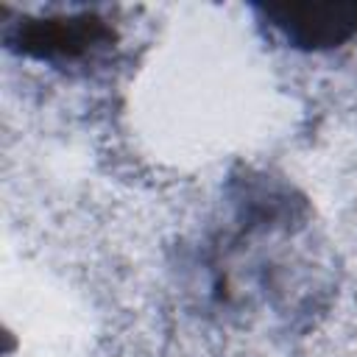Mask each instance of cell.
Segmentation results:
<instances>
[{
	"instance_id": "obj_1",
	"label": "cell",
	"mask_w": 357,
	"mask_h": 357,
	"mask_svg": "<svg viewBox=\"0 0 357 357\" xmlns=\"http://www.w3.org/2000/svg\"><path fill=\"white\" fill-rule=\"evenodd\" d=\"M265 14L304 47H329L357 31V6H284L265 8Z\"/></svg>"
}]
</instances>
